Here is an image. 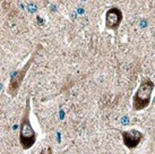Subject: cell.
<instances>
[{"instance_id":"obj_1","label":"cell","mask_w":155,"mask_h":154,"mask_svg":"<svg viewBox=\"0 0 155 154\" xmlns=\"http://www.w3.org/2000/svg\"><path fill=\"white\" fill-rule=\"evenodd\" d=\"M30 110H31V101L30 96L26 99L25 110L22 117L21 122V133H19V143L24 150H28L35 144L36 142V133L33 129L30 121Z\"/></svg>"},{"instance_id":"obj_2","label":"cell","mask_w":155,"mask_h":154,"mask_svg":"<svg viewBox=\"0 0 155 154\" xmlns=\"http://www.w3.org/2000/svg\"><path fill=\"white\" fill-rule=\"evenodd\" d=\"M153 91H154L153 81H151L150 78L142 79V83L133 99V109L135 111H140L150 105Z\"/></svg>"},{"instance_id":"obj_3","label":"cell","mask_w":155,"mask_h":154,"mask_svg":"<svg viewBox=\"0 0 155 154\" xmlns=\"http://www.w3.org/2000/svg\"><path fill=\"white\" fill-rule=\"evenodd\" d=\"M40 49H41V45H39L38 50H35L34 53L32 55V57L28 59V61L24 65V67H23L22 69H19V70H16V72L12 75V77H10V82H9V86H8V94L12 95L13 98H15V96L17 95L18 91H19L21 85H22V83H23V79L25 78L26 74H27V70L30 69L31 65L33 64V61H34L35 57H36L38 51H39Z\"/></svg>"},{"instance_id":"obj_4","label":"cell","mask_w":155,"mask_h":154,"mask_svg":"<svg viewBox=\"0 0 155 154\" xmlns=\"http://www.w3.org/2000/svg\"><path fill=\"white\" fill-rule=\"evenodd\" d=\"M122 12L118 7H112L105 14V27L108 30H117L122 22Z\"/></svg>"},{"instance_id":"obj_5","label":"cell","mask_w":155,"mask_h":154,"mask_svg":"<svg viewBox=\"0 0 155 154\" xmlns=\"http://www.w3.org/2000/svg\"><path fill=\"white\" fill-rule=\"evenodd\" d=\"M143 138H144V135L139 130H137V129H130V130L122 132V141H124V144L129 150L136 149L140 144Z\"/></svg>"},{"instance_id":"obj_6","label":"cell","mask_w":155,"mask_h":154,"mask_svg":"<svg viewBox=\"0 0 155 154\" xmlns=\"http://www.w3.org/2000/svg\"><path fill=\"white\" fill-rule=\"evenodd\" d=\"M41 154H52V149L50 146H45L43 150L41 151Z\"/></svg>"}]
</instances>
